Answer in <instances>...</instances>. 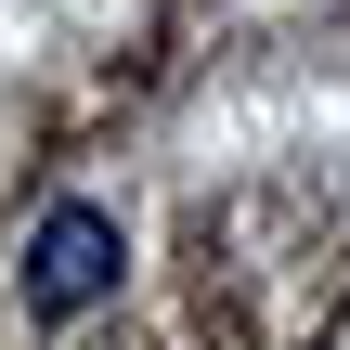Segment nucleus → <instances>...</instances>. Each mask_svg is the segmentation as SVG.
<instances>
[{"mask_svg":"<svg viewBox=\"0 0 350 350\" xmlns=\"http://www.w3.org/2000/svg\"><path fill=\"white\" fill-rule=\"evenodd\" d=\"M117 260H130L117 208H91V195L39 208V234H26V312H39V325H78V312H104V299H117Z\"/></svg>","mask_w":350,"mask_h":350,"instance_id":"f257e3e1","label":"nucleus"}]
</instances>
